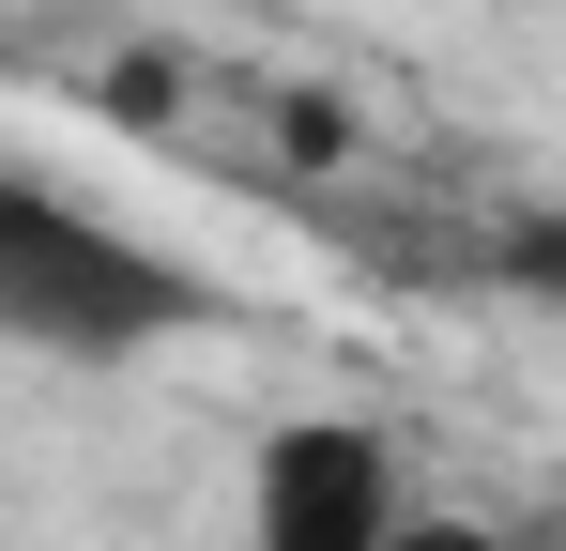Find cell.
<instances>
[{"mask_svg":"<svg viewBox=\"0 0 566 551\" xmlns=\"http://www.w3.org/2000/svg\"><path fill=\"white\" fill-rule=\"evenodd\" d=\"M214 322V291H199L169 246H138L123 215H93L77 184H31L0 169V337L46 367H138L199 337Z\"/></svg>","mask_w":566,"mask_h":551,"instance_id":"6da1fadb","label":"cell"},{"mask_svg":"<svg viewBox=\"0 0 566 551\" xmlns=\"http://www.w3.org/2000/svg\"><path fill=\"white\" fill-rule=\"evenodd\" d=\"M413 475L368 414H291L245 459V551H398Z\"/></svg>","mask_w":566,"mask_h":551,"instance_id":"7a4b0ae2","label":"cell"},{"mask_svg":"<svg viewBox=\"0 0 566 551\" xmlns=\"http://www.w3.org/2000/svg\"><path fill=\"white\" fill-rule=\"evenodd\" d=\"M398 551H521V537H505V521H429V506H413V521H398Z\"/></svg>","mask_w":566,"mask_h":551,"instance_id":"3957f363","label":"cell"}]
</instances>
